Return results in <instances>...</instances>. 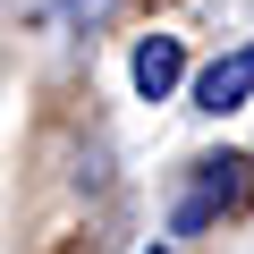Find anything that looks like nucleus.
Returning <instances> with one entry per match:
<instances>
[{
    "mask_svg": "<svg viewBox=\"0 0 254 254\" xmlns=\"http://www.w3.org/2000/svg\"><path fill=\"white\" fill-rule=\"evenodd\" d=\"M246 178H254V161H203V178H195V195L178 203V237H195L212 212H237V195H246Z\"/></svg>",
    "mask_w": 254,
    "mask_h": 254,
    "instance_id": "1",
    "label": "nucleus"
},
{
    "mask_svg": "<svg viewBox=\"0 0 254 254\" xmlns=\"http://www.w3.org/2000/svg\"><path fill=\"white\" fill-rule=\"evenodd\" d=\"M246 102H254V43H237L229 60H212V68L195 76V110L220 119V110H246Z\"/></svg>",
    "mask_w": 254,
    "mask_h": 254,
    "instance_id": "2",
    "label": "nucleus"
},
{
    "mask_svg": "<svg viewBox=\"0 0 254 254\" xmlns=\"http://www.w3.org/2000/svg\"><path fill=\"white\" fill-rule=\"evenodd\" d=\"M127 76H136V93H144V102H161V93L187 76V51H178V34H144V43H136V68H127Z\"/></svg>",
    "mask_w": 254,
    "mask_h": 254,
    "instance_id": "3",
    "label": "nucleus"
},
{
    "mask_svg": "<svg viewBox=\"0 0 254 254\" xmlns=\"http://www.w3.org/2000/svg\"><path fill=\"white\" fill-rule=\"evenodd\" d=\"M68 9H76V17H102V0H68Z\"/></svg>",
    "mask_w": 254,
    "mask_h": 254,
    "instance_id": "4",
    "label": "nucleus"
},
{
    "mask_svg": "<svg viewBox=\"0 0 254 254\" xmlns=\"http://www.w3.org/2000/svg\"><path fill=\"white\" fill-rule=\"evenodd\" d=\"M153 254H161V246H153Z\"/></svg>",
    "mask_w": 254,
    "mask_h": 254,
    "instance_id": "5",
    "label": "nucleus"
}]
</instances>
